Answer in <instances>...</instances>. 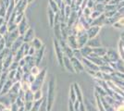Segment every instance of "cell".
<instances>
[{"label":"cell","instance_id":"obj_1","mask_svg":"<svg viewBox=\"0 0 124 111\" xmlns=\"http://www.w3.org/2000/svg\"><path fill=\"white\" fill-rule=\"evenodd\" d=\"M55 92H56V81H55V76L52 75L51 79L48 82V88H47V111L51 110L54 99H55Z\"/></svg>","mask_w":124,"mask_h":111},{"label":"cell","instance_id":"obj_2","mask_svg":"<svg viewBox=\"0 0 124 111\" xmlns=\"http://www.w3.org/2000/svg\"><path fill=\"white\" fill-rule=\"evenodd\" d=\"M46 69H43L41 70V73L39 74L35 78V81L31 84V90L34 93L38 90H41L42 86L44 84V81H45V78H46Z\"/></svg>","mask_w":124,"mask_h":111},{"label":"cell","instance_id":"obj_3","mask_svg":"<svg viewBox=\"0 0 124 111\" xmlns=\"http://www.w3.org/2000/svg\"><path fill=\"white\" fill-rule=\"evenodd\" d=\"M54 48H55V53L57 56V59L58 61V64L60 65V67H64V64H63V59H64V53H63V50H62L61 46L59 44V41L57 40L56 38L54 39Z\"/></svg>","mask_w":124,"mask_h":111},{"label":"cell","instance_id":"obj_4","mask_svg":"<svg viewBox=\"0 0 124 111\" xmlns=\"http://www.w3.org/2000/svg\"><path fill=\"white\" fill-rule=\"evenodd\" d=\"M20 36L21 35H20V32H19L18 30H16L14 32H8V34H6L5 36H4V39H5L6 41V46H7V48L10 49L11 45L13 44V43L15 42Z\"/></svg>","mask_w":124,"mask_h":111},{"label":"cell","instance_id":"obj_5","mask_svg":"<svg viewBox=\"0 0 124 111\" xmlns=\"http://www.w3.org/2000/svg\"><path fill=\"white\" fill-rule=\"evenodd\" d=\"M88 41H89V37L86 32H82V33H79L77 35V42H78V48L81 49V48L86 46Z\"/></svg>","mask_w":124,"mask_h":111},{"label":"cell","instance_id":"obj_6","mask_svg":"<svg viewBox=\"0 0 124 111\" xmlns=\"http://www.w3.org/2000/svg\"><path fill=\"white\" fill-rule=\"evenodd\" d=\"M59 44H60L62 50H63L64 56H65V57H68V58H73V49H71V48L68 45L67 42L62 39V40L59 41Z\"/></svg>","mask_w":124,"mask_h":111},{"label":"cell","instance_id":"obj_7","mask_svg":"<svg viewBox=\"0 0 124 111\" xmlns=\"http://www.w3.org/2000/svg\"><path fill=\"white\" fill-rule=\"evenodd\" d=\"M29 24H28V21H27V19L26 17H24L21 21L18 24V31L20 32V35L21 36H23L25 34V32L29 30Z\"/></svg>","mask_w":124,"mask_h":111},{"label":"cell","instance_id":"obj_8","mask_svg":"<svg viewBox=\"0 0 124 111\" xmlns=\"http://www.w3.org/2000/svg\"><path fill=\"white\" fill-rule=\"evenodd\" d=\"M23 44H24V40H23V37L20 36L18 39H17V40H16L15 42L13 43V44L11 45V47H10L11 53L15 56V54L18 52V50H19L20 48L22 47V45H23Z\"/></svg>","mask_w":124,"mask_h":111},{"label":"cell","instance_id":"obj_9","mask_svg":"<svg viewBox=\"0 0 124 111\" xmlns=\"http://www.w3.org/2000/svg\"><path fill=\"white\" fill-rule=\"evenodd\" d=\"M28 4H29L28 0H20L19 2H17L15 6V10H14L16 12V14L19 15V14L24 13V10H25Z\"/></svg>","mask_w":124,"mask_h":111},{"label":"cell","instance_id":"obj_10","mask_svg":"<svg viewBox=\"0 0 124 111\" xmlns=\"http://www.w3.org/2000/svg\"><path fill=\"white\" fill-rule=\"evenodd\" d=\"M14 61V55L11 53L8 54L7 57H6L4 59H3V67H4V70H8L9 69V67H10V65L12 64V62Z\"/></svg>","mask_w":124,"mask_h":111},{"label":"cell","instance_id":"obj_11","mask_svg":"<svg viewBox=\"0 0 124 111\" xmlns=\"http://www.w3.org/2000/svg\"><path fill=\"white\" fill-rule=\"evenodd\" d=\"M82 62H83V65L86 67V69H92V70H94V71H99V69H100V68H99L97 65H95L94 63H93L91 60H89V59L86 58H83V59H82Z\"/></svg>","mask_w":124,"mask_h":111},{"label":"cell","instance_id":"obj_12","mask_svg":"<svg viewBox=\"0 0 124 111\" xmlns=\"http://www.w3.org/2000/svg\"><path fill=\"white\" fill-rule=\"evenodd\" d=\"M67 44L70 47L75 50V49H78V42H77V36L74 35V34H70L69 35L67 39Z\"/></svg>","mask_w":124,"mask_h":111},{"label":"cell","instance_id":"obj_13","mask_svg":"<svg viewBox=\"0 0 124 111\" xmlns=\"http://www.w3.org/2000/svg\"><path fill=\"white\" fill-rule=\"evenodd\" d=\"M23 40H24V43H27V44H31L32 42V40L35 38L34 37V31L31 29V27L29 28V30L25 32V34L23 35Z\"/></svg>","mask_w":124,"mask_h":111},{"label":"cell","instance_id":"obj_14","mask_svg":"<svg viewBox=\"0 0 124 111\" xmlns=\"http://www.w3.org/2000/svg\"><path fill=\"white\" fill-rule=\"evenodd\" d=\"M99 31H100V27L99 26H91L89 29H88L86 32L88 34V37H89V40L90 39H93L97 36Z\"/></svg>","mask_w":124,"mask_h":111},{"label":"cell","instance_id":"obj_15","mask_svg":"<svg viewBox=\"0 0 124 111\" xmlns=\"http://www.w3.org/2000/svg\"><path fill=\"white\" fill-rule=\"evenodd\" d=\"M71 62H72L73 68H74V70L75 72H81L84 69V67H83V64L82 63V61L80 59H77L75 58H71Z\"/></svg>","mask_w":124,"mask_h":111},{"label":"cell","instance_id":"obj_16","mask_svg":"<svg viewBox=\"0 0 124 111\" xmlns=\"http://www.w3.org/2000/svg\"><path fill=\"white\" fill-rule=\"evenodd\" d=\"M63 64H64V68L67 69L68 71H70V72H71V73H75V70H74V68H73L72 62H71V58H68V57H64Z\"/></svg>","mask_w":124,"mask_h":111},{"label":"cell","instance_id":"obj_17","mask_svg":"<svg viewBox=\"0 0 124 111\" xmlns=\"http://www.w3.org/2000/svg\"><path fill=\"white\" fill-rule=\"evenodd\" d=\"M60 29H61V34L62 39L67 41L68 37L70 35V32H69V27H68L66 22H61L60 23Z\"/></svg>","mask_w":124,"mask_h":111},{"label":"cell","instance_id":"obj_18","mask_svg":"<svg viewBox=\"0 0 124 111\" xmlns=\"http://www.w3.org/2000/svg\"><path fill=\"white\" fill-rule=\"evenodd\" d=\"M45 51H46V46L44 45L41 49H39V50H37L35 55H34V58H35V61H36V65L37 66H39V64L40 62L42 61V59H43V57H44V54H45Z\"/></svg>","mask_w":124,"mask_h":111},{"label":"cell","instance_id":"obj_19","mask_svg":"<svg viewBox=\"0 0 124 111\" xmlns=\"http://www.w3.org/2000/svg\"><path fill=\"white\" fill-rule=\"evenodd\" d=\"M13 81H9V80H8L7 81V82H6V84L4 85V87H3V89L1 91V93H0V95H8V93H9V91L11 90V88H12V85H13Z\"/></svg>","mask_w":124,"mask_h":111},{"label":"cell","instance_id":"obj_20","mask_svg":"<svg viewBox=\"0 0 124 111\" xmlns=\"http://www.w3.org/2000/svg\"><path fill=\"white\" fill-rule=\"evenodd\" d=\"M106 19H107V17L105 16V14H102L99 18L95 19V20H93V22H92V24H91V26L101 27V25L105 24V21H106Z\"/></svg>","mask_w":124,"mask_h":111},{"label":"cell","instance_id":"obj_21","mask_svg":"<svg viewBox=\"0 0 124 111\" xmlns=\"http://www.w3.org/2000/svg\"><path fill=\"white\" fill-rule=\"evenodd\" d=\"M54 34H55V38L60 41L62 40V34H61V29H60V23H57L54 25Z\"/></svg>","mask_w":124,"mask_h":111},{"label":"cell","instance_id":"obj_22","mask_svg":"<svg viewBox=\"0 0 124 111\" xmlns=\"http://www.w3.org/2000/svg\"><path fill=\"white\" fill-rule=\"evenodd\" d=\"M47 15H48V22H49V26L54 27L55 24V17H56V13L52 11L51 8L48 7V10H47Z\"/></svg>","mask_w":124,"mask_h":111},{"label":"cell","instance_id":"obj_23","mask_svg":"<svg viewBox=\"0 0 124 111\" xmlns=\"http://www.w3.org/2000/svg\"><path fill=\"white\" fill-rule=\"evenodd\" d=\"M21 90V81H15L13 83V85H12V88L9 91V93H12V94H15V95H19V93H20Z\"/></svg>","mask_w":124,"mask_h":111},{"label":"cell","instance_id":"obj_24","mask_svg":"<svg viewBox=\"0 0 124 111\" xmlns=\"http://www.w3.org/2000/svg\"><path fill=\"white\" fill-rule=\"evenodd\" d=\"M31 46L33 48H35L37 50H39V49H41L43 46H44V44H43V43H42V41L39 39V38H37V37H35L33 40H32V42L30 44Z\"/></svg>","mask_w":124,"mask_h":111},{"label":"cell","instance_id":"obj_25","mask_svg":"<svg viewBox=\"0 0 124 111\" xmlns=\"http://www.w3.org/2000/svg\"><path fill=\"white\" fill-rule=\"evenodd\" d=\"M87 45L88 46H90L91 48H97V47H100L101 44H100V41H99L98 39L95 37V38H93V39H90V40L88 41Z\"/></svg>","mask_w":124,"mask_h":111},{"label":"cell","instance_id":"obj_26","mask_svg":"<svg viewBox=\"0 0 124 111\" xmlns=\"http://www.w3.org/2000/svg\"><path fill=\"white\" fill-rule=\"evenodd\" d=\"M81 50V53H82V56H83V58H88L91 54L93 53V48H91L90 46H84V47L81 48L80 49Z\"/></svg>","mask_w":124,"mask_h":111},{"label":"cell","instance_id":"obj_27","mask_svg":"<svg viewBox=\"0 0 124 111\" xmlns=\"http://www.w3.org/2000/svg\"><path fill=\"white\" fill-rule=\"evenodd\" d=\"M26 61V65L27 66H29L30 68H32L33 66H35L36 65V61H35V58L34 57H31V56H27L24 58Z\"/></svg>","mask_w":124,"mask_h":111},{"label":"cell","instance_id":"obj_28","mask_svg":"<svg viewBox=\"0 0 124 111\" xmlns=\"http://www.w3.org/2000/svg\"><path fill=\"white\" fill-rule=\"evenodd\" d=\"M23 75H24V72H23V69L22 68H19L16 71V77H15V81H22V78H23Z\"/></svg>","mask_w":124,"mask_h":111},{"label":"cell","instance_id":"obj_29","mask_svg":"<svg viewBox=\"0 0 124 111\" xmlns=\"http://www.w3.org/2000/svg\"><path fill=\"white\" fill-rule=\"evenodd\" d=\"M49 8H51L53 12H55L56 14L59 12V7L54 0H49Z\"/></svg>","mask_w":124,"mask_h":111},{"label":"cell","instance_id":"obj_30","mask_svg":"<svg viewBox=\"0 0 124 111\" xmlns=\"http://www.w3.org/2000/svg\"><path fill=\"white\" fill-rule=\"evenodd\" d=\"M93 53L95 54L96 56H106V54H108V51L105 48H93Z\"/></svg>","mask_w":124,"mask_h":111},{"label":"cell","instance_id":"obj_31","mask_svg":"<svg viewBox=\"0 0 124 111\" xmlns=\"http://www.w3.org/2000/svg\"><path fill=\"white\" fill-rule=\"evenodd\" d=\"M24 101H25V102H33V92L31 90H29V91H27V92H25Z\"/></svg>","mask_w":124,"mask_h":111},{"label":"cell","instance_id":"obj_32","mask_svg":"<svg viewBox=\"0 0 124 111\" xmlns=\"http://www.w3.org/2000/svg\"><path fill=\"white\" fill-rule=\"evenodd\" d=\"M73 86H74V90H75V93H76L77 100L80 101V102H82V100H83V95H82V93H81V89H80L79 85H78L77 83H74Z\"/></svg>","mask_w":124,"mask_h":111},{"label":"cell","instance_id":"obj_33","mask_svg":"<svg viewBox=\"0 0 124 111\" xmlns=\"http://www.w3.org/2000/svg\"><path fill=\"white\" fill-rule=\"evenodd\" d=\"M107 57L108 58L109 60H111V61H118V54L115 53L113 50H110L108 52V55H107Z\"/></svg>","mask_w":124,"mask_h":111},{"label":"cell","instance_id":"obj_34","mask_svg":"<svg viewBox=\"0 0 124 111\" xmlns=\"http://www.w3.org/2000/svg\"><path fill=\"white\" fill-rule=\"evenodd\" d=\"M70 100L71 101L72 103L77 101V96H76V93L74 90V86L73 84L70 86Z\"/></svg>","mask_w":124,"mask_h":111},{"label":"cell","instance_id":"obj_35","mask_svg":"<svg viewBox=\"0 0 124 111\" xmlns=\"http://www.w3.org/2000/svg\"><path fill=\"white\" fill-rule=\"evenodd\" d=\"M8 33V23L5 22L2 26H0V35L1 36H5L6 34Z\"/></svg>","mask_w":124,"mask_h":111},{"label":"cell","instance_id":"obj_36","mask_svg":"<svg viewBox=\"0 0 124 111\" xmlns=\"http://www.w3.org/2000/svg\"><path fill=\"white\" fill-rule=\"evenodd\" d=\"M43 99V92L42 90H38L33 93V102L39 101Z\"/></svg>","mask_w":124,"mask_h":111},{"label":"cell","instance_id":"obj_37","mask_svg":"<svg viewBox=\"0 0 124 111\" xmlns=\"http://www.w3.org/2000/svg\"><path fill=\"white\" fill-rule=\"evenodd\" d=\"M21 90L23 92H27V91L31 90V83L26 81H21Z\"/></svg>","mask_w":124,"mask_h":111},{"label":"cell","instance_id":"obj_38","mask_svg":"<svg viewBox=\"0 0 124 111\" xmlns=\"http://www.w3.org/2000/svg\"><path fill=\"white\" fill-rule=\"evenodd\" d=\"M41 70H42V69H39V67H38L37 65H35V66H33V67L31 69L30 73H31V75H33L34 77H37L39 74L41 73Z\"/></svg>","mask_w":124,"mask_h":111},{"label":"cell","instance_id":"obj_39","mask_svg":"<svg viewBox=\"0 0 124 111\" xmlns=\"http://www.w3.org/2000/svg\"><path fill=\"white\" fill-rule=\"evenodd\" d=\"M43 99H44V98H43ZM43 99H42V100L33 102V106H32V108H31V111H39V109H40V106H41L42 103H43Z\"/></svg>","mask_w":124,"mask_h":111},{"label":"cell","instance_id":"obj_40","mask_svg":"<svg viewBox=\"0 0 124 111\" xmlns=\"http://www.w3.org/2000/svg\"><path fill=\"white\" fill-rule=\"evenodd\" d=\"M16 71L17 70H8V79L9 81H12L13 82H15Z\"/></svg>","mask_w":124,"mask_h":111},{"label":"cell","instance_id":"obj_41","mask_svg":"<svg viewBox=\"0 0 124 111\" xmlns=\"http://www.w3.org/2000/svg\"><path fill=\"white\" fill-rule=\"evenodd\" d=\"M73 58H77V59H80V60H82L83 58V56H82V53H81V50H80L79 48L73 50Z\"/></svg>","mask_w":124,"mask_h":111},{"label":"cell","instance_id":"obj_42","mask_svg":"<svg viewBox=\"0 0 124 111\" xmlns=\"http://www.w3.org/2000/svg\"><path fill=\"white\" fill-rule=\"evenodd\" d=\"M105 7H106V5H105V4H98V3H96L93 8H94V10L104 12V11H105Z\"/></svg>","mask_w":124,"mask_h":111},{"label":"cell","instance_id":"obj_43","mask_svg":"<svg viewBox=\"0 0 124 111\" xmlns=\"http://www.w3.org/2000/svg\"><path fill=\"white\" fill-rule=\"evenodd\" d=\"M8 32H14L16 30H18V24L17 23H10L8 24Z\"/></svg>","mask_w":124,"mask_h":111},{"label":"cell","instance_id":"obj_44","mask_svg":"<svg viewBox=\"0 0 124 111\" xmlns=\"http://www.w3.org/2000/svg\"><path fill=\"white\" fill-rule=\"evenodd\" d=\"M102 15V12H100V11H97V10H94L92 12V14H91V18L93 19V20H95V19H97L99 17Z\"/></svg>","mask_w":124,"mask_h":111},{"label":"cell","instance_id":"obj_45","mask_svg":"<svg viewBox=\"0 0 124 111\" xmlns=\"http://www.w3.org/2000/svg\"><path fill=\"white\" fill-rule=\"evenodd\" d=\"M19 68H20V66H19V62L13 61V62H12V64L10 65V67H9L8 70H17Z\"/></svg>","mask_w":124,"mask_h":111},{"label":"cell","instance_id":"obj_46","mask_svg":"<svg viewBox=\"0 0 124 111\" xmlns=\"http://www.w3.org/2000/svg\"><path fill=\"white\" fill-rule=\"evenodd\" d=\"M32 106H33V102H25V105H24L25 110L31 111V108H32Z\"/></svg>","mask_w":124,"mask_h":111},{"label":"cell","instance_id":"obj_47","mask_svg":"<svg viewBox=\"0 0 124 111\" xmlns=\"http://www.w3.org/2000/svg\"><path fill=\"white\" fill-rule=\"evenodd\" d=\"M15 103L18 105V106H19V107H22V106H24V105H25V101L23 100V99L19 98V97L17 98V100H16Z\"/></svg>","mask_w":124,"mask_h":111},{"label":"cell","instance_id":"obj_48","mask_svg":"<svg viewBox=\"0 0 124 111\" xmlns=\"http://www.w3.org/2000/svg\"><path fill=\"white\" fill-rule=\"evenodd\" d=\"M5 48H7V46H6L5 39H4V37H3V38H2V40L0 41V53H1V52H3Z\"/></svg>","mask_w":124,"mask_h":111},{"label":"cell","instance_id":"obj_49","mask_svg":"<svg viewBox=\"0 0 124 111\" xmlns=\"http://www.w3.org/2000/svg\"><path fill=\"white\" fill-rule=\"evenodd\" d=\"M35 53H36V49H35V48H33L31 45V47H30V50H29V53H28V56H31V57H34Z\"/></svg>","mask_w":124,"mask_h":111},{"label":"cell","instance_id":"obj_50","mask_svg":"<svg viewBox=\"0 0 124 111\" xmlns=\"http://www.w3.org/2000/svg\"><path fill=\"white\" fill-rule=\"evenodd\" d=\"M9 107H10L11 111H19V108H20L16 103H12Z\"/></svg>","mask_w":124,"mask_h":111},{"label":"cell","instance_id":"obj_51","mask_svg":"<svg viewBox=\"0 0 124 111\" xmlns=\"http://www.w3.org/2000/svg\"><path fill=\"white\" fill-rule=\"evenodd\" d=\"M95 2L94 1H93V0H88L87 2V7H89V8H93L94 7V6H95V4H94Z\"/></svg>","mask_w":124,"mask_h":111},{"label":"cell","instance_id":"obj_52","mask_svg":"<svg viewBox=\"0 0 124 111\" xmlns=\"http://www.w3.org/2000/svg\"><path fill=\"white\" fill-rule=\"evenodd\" d=\"M25 64H26V61L24 58H22L21 61H19V66H20L21 68H23V67L25 66Z\"/></svg>","mask_w":124,"mask_h":111},{"label":"cell","instance_id":"obj_53","mask_svg":"<svg viewBox=\"0 0 124 111\" xmlns=\"http://www.w3.org/2000/svg\"><path fill=\"white\" fill-rule=\"evenodd\" d=\"M54 1L57 3V5H58V7H61V5L63 4V0H54Z\"/></svg>","mask_w":124,"mask_h":111},{"label":"cell","instance_id":"obj_54","mask_svg":"<svg viewBox=\"0 0 124 111\" xmlns=\"http://www.w3.org/2000/svg\"><path fill=\"white\" fill-rule=\"evenodd\" d=\"M7 106L4 105V104H2V103H0V111H3L4 109H5Z\"/></svg>","mask_w":124,"mask_h":111},{"label":"cell","instance_id":"obj_55","mask_svg":"<svg viewBox=\"0 0 124 111\" xmlns=\"http://www.w3.org/2000/svg\"><path fill=\"white\" fill-rule=\"evenodd\" d=\"M117 111H124V106H120L118 107Z\"/></svg>","mask_w":124,"mask_h":111},{"label":"cell","instance_id":"obj_56","mask_svg":"<svg viewBox=\"0 0 124 111\" xmlns=\"http://www.w3.org/2000/svg\"><path fill=\"white\" fill-rule=\"evenodd\" d=\"M3 111H11V109H10V107H6Z\"/></svg>","mask_w":124,"mask_h":111},{"label":"cell","instance_id":"obj_57","mask_svg":"<svg viewBox=\"0 0 124 111\" xmlns=\"http://www.w3.org/2000/svg\"><path fill=\"white\" fill-rule=\"evenodd\" d=\"M31 1H32V0H28V3H29V4H30V3H31Z\"/></svg>","mask_w":124,"mask_h":111},{"label":"cell","instance_id":"obj_58","mask_svg":"<svg viewBox=\"0 0 124 111\" xmlns=\"http://www.w3.org/2000/svg\"><path fill=\"white\" fill-rule=\"evenodd\" d=\"M93 1H94V2H95V1H96V0H93Z\"/></svg>","mask_w":124,"mask_h":111}]
</instances>
